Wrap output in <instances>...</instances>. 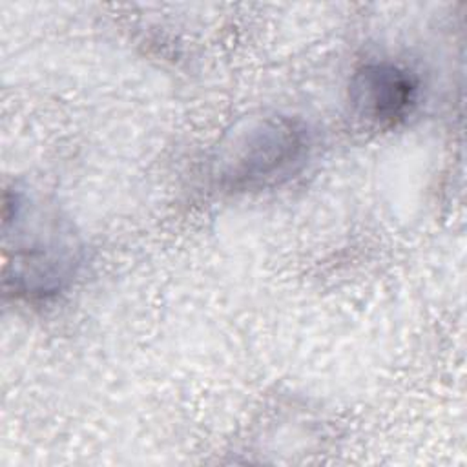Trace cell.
<instances>
[{"label": "cell", "instance_id": "1", "mask_svg": "<svg viewBox=\"0 0 467 467\" xmlns=\"http://www.w3.org/2000/svg\"><path fill=\"white\" fill-rule=\"evenodd\" d=\"M4 290L16 299L46 301L64 292L84 261L75 223L46 195L29 188L4 193Z\"/></svg>", "mask_w": 467, "mask_h": 467}, {"label": "cell", "instance_id": "2", "mask_svg": "<svg viewBox=\"0 0 467 467\" xmlns=\"http://www.w3.org/2000/svg\"><path fill=\"white\" fill-rule=\"evenodd\" d=\"M310 150L312 137L301 119L281 113L252 117L221 142L213 177L230 193L266 190L299 173Z\"/></svg>", "mask_w": 467, "mask_h": 467}, {"label": "cell", "instance_id": "3", "mask_svg": "<svg viewBox=\"0 0 467 467\" xmlns=\"http://www.w3.org/2000/svg\"><path fill=\"white\" fill-rule=\"evenodd\" d=\"M418 77L389 60L361 64L348 88L354 117L374 130H392L403 124L420 104Z\"/></svg>", "mask_w": 467, "mask_h": 467}]
</instances>
